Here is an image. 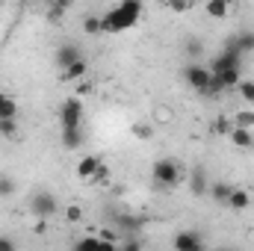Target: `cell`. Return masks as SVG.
I'll return each mask as SVG.
<instances>
[{
    "label": "cell",
    "mask_w": 254,
    "mask_h": 251,
    "mask_svg": "<svg viewBox=\"0 0 254 251\" xmlns=\"http://www.w3.org/2000/svg\"><path fill=\"white\" fill-rule=\"evenodd\" d=\"M107 178H110V169H107V166H101V169L95 172V178H92V181H95V184H104Z\"/></svg>",
    "instance_id": "obj_31"
},
{
    "label": "cell",
    "mask_w": 254,
    "mask_h": 251,
    "mask_svg": "<svg viewBox=\"0 0 254 251\" xmlns=\"http://www.w3.org/2000/svg\"><path fill=\"white\" fill-rule=\"evenodd\" d=\"M184 181V166L172 157H163L151 166V184L157 192H172L175 187H181Z\"/></svg>",
    "instance_id": "obj_3"
},
{
    "label": "cell",
    "mask_w": 254,
    "mask_h": 251,
    "mask_svg": "<svg viewBox=\"0 0 254 251\" xmlns=\"http://www.w3.org/2000/svg\"><path fill=\"white\" fill-rule=\"evenodd\" d=\"M98 240H104V243H119V234H116L113 228H104V231L98 234Z\"/></svg>",
    "instance_id": "obj_29"
},
{
    "label": "cell",
    "mask_w": 254,
    "mask_h": 251,
    "mask_svg": "<svg viewBox=\"0 0 254 251\" xmlns=\"http://www.w3.org/2000/svg\"><path fill=\"white\" fill-rule=\"evenodd\" d=\"M101 166H104V160H101L98 154H86V157H80V163H77V169H74V172H77V178H80V181H92V178H95V172H98Z\"/></svg>",
    "instance_id": "obj_10"
},
{
    "label": "cell",
    "mask_w": 254,
    "mask_h": 251,
    "mask_svg": "<svg viewBox=\"0 0 254 251\" xmlns=\"http://www.w3.org/2000/svg\"><path fill=\"white\" fill-rule=\"evenodd\" d=\"M240 98L246 101V104H254V80H240Z\"/></svg>",
    "instance_id": "obj_22"
},
{
    "label": "cell",
    "mask_w": 254,
    "mask_h": 251,
    "mask_svg": "<svg viewBox=\"0 0 254 251\" xmlns=\"http://www.w3.org/2000/svg\"><path fill=\"white\" fill-rule=\"evenodd\" d=\"M249 207H252V192L246 187H234L231 198H228V210L231 213H246Z\"/></svg>",
    "instance_id": "obj_11"
},
{
    "label": "cell",
    "mask_w": 254,
    "mask_h": 251,
    "mask_svg": "<svg viewBox=\"0 0 254 251\" xmlns=\"http://www.w3.org/2000/svg\"><path fill=\"white\" fill-rule=\"evenodd\" d=\"M122 251H142V243H139L136 237H125V246H122Z\"/></svg>",
    "instance_id": "obj_28"
},
{
    "label": "cell",
    "mask_w": 254,
    "mask_h": 251,
    "mask_svg": "<svg viewBox=\"0 0 254 251\" xmlns=\"http://www.w3.org/2000/svg\"><path fill=\"white\" fill-rule=\"evenodd\" d=\"M139 18H142V3L139 0L116 3L113 9H107L101 15V33H125V30L139 24Z\"/></svg>",
    "instance_id": "obj_1"
},
{
    "label": "cell",
    "mask_w": 254,
    "mask_h": 251,
    "mask_svg": "<svg viewBox=\"0 0 254 251\" xmlns=\"http://www.w3.org/2000/svg\"><path fill=\"white\" fill-rule=\"evenodd\" d=\"M0 136L3 139H15L18 136V122H0Z\"/></svg>",
    "instance_id": "obj_25"
},
{
    "label": "cell",
    "mask_w": 254,
    "mask_h": 251,
    "mask_svg": "<svg viewBox=\"0 0 254 251\" xmlns=\"http://www.w3.org/2000/svg\"><path fill=\"white\" fill-rule=\"evenodd\" d=\"M228 139H231V145H234V148H240V151H252V148H254V133H252V130L234 127Z\"/></svg>",
    "instance_id": "obj_13"
},
{
    "label": "cell",
    "mask_w": 254,
    "mask_h": 251,
    "mask_svg": "<svg viewBox=\"0 0 254 251\" xmlns=\"http://www.w3.org/2000/svg\"><path fill=\"white\" fill-rule=\"evenodd\" d=\"M60 127L63 130H83V101L80 98H68L60 107Z\"/></svg>",
    "instance_id": "obj_5"
},
{
    "label": "cell",
    "mask_w": 254,
    "mask_h": 251,
    "mask_svg": "<svg viewBox=\"0 0 254 251\" xmlns=\"http://www.w3.org/2000/svg\"><path fill=\"white\" fill-rule=\"evenodd\" d=\"M15 189H18L15 178H9V175H0V198H12V195H15Z\"/></svg>",
    "instance_id": "obj_21"
},
{
    "label": "cell",
    "mask_w": 254,
    "mask_h": 251,
    "mask_svg": "<svg viewBox=\"0 0 254 251\" xmlns=\"http://www.w3.org/2000/svg\"><path fill=\"white\" fill-rule=\"evenodd\" d=\"M204 12H207L210 18H216V21H225V18L231 15V3H228V0H207V3H204Z\"/></svg>",
    "instance_id": "obj_15"
},
{
    "label": "cell",
    "mask_w": 254,
    "mask_h": 251,
    "mask_svg": "<svg viewBox=\"0 0 254 251\" xmlns=\"http://www.w3.org/2000/svg\"><path fill=\"white\" fill-rule=\"evenodd\" d=\"M231 192H234V187H231V184H213V187H210L213 201H216V204H225V207H228V198H231Z\"/></svg>",
    "instance_id": "obj_17"
},
{
    "label": "cell",
    "mask_w": 254,
    "mask_h": 251,
    "mask_svg": "<svg viewBox=\"0 0 254 251\" xmlns=\"http://www.w3.org/2000/svg\"><path fill=\"white\" fill-rule=\"evenodd\" d=\"M190 192L195 198H201V195H210V184H207V172H204V166H195L190 172Z\"/></svg>",
    "instance_id": "obj_12"
},
{
    "label": "cell",
    "mask_w": 254,
    "mask_h": 251,
    "mask_svg": "<svg viewBox=\"0 0 254 251\" xmlns=\"http://www.w3.org/2000/svg\"><path fill=\"white\" fill-rule=\"evenodd\" d=\"M0 122H18V101L0 92Z\"/></svg>",
    "instance_id": "obj_14"
},
{
    "label": "cell",
    "mask_w": 254,
    "mask_h": 251,
    "mask_svg": "<svg viewBox=\"0 0 254 251\" xmlns=\"http://www.w3.org/2000/svg\"><path fill=\"white\" fill-rule=\"evenodd\" d=\"M231 130H234V119L219 116V119L213 122V133H216V136H231Z\"/></svg>",
    "instance_id": "obj_20"
},
{
    "label": "cell",
    "mask_w": 254,
    "mask_h": 251,
    "mask_svg": "<svg viewBox=\"0 0 254 251\" xmlns=\"http://www.w3.org/2000/svg\"><path fill=\"white\" fill-rule=\"evenodd\" d=\"M63 145L68 151H77L83 145V130H63Z\"/></svg>",
    "instance_id": "obj_18"
},
{
    "label": "cell",
    "mask_w": 254,
    "mask_h": 251,
    "mask_svg": "<svg viewBox=\"0 0 254 251\" xmlns=\"http://www.w3.org/2000/svg\"><path fill=\"white\" fill-rule=\"evenodd\" d=\"M234 127H243V130H254V113L252 110H240L234 116Z\"/></svg>",
    "instance_id": "obj_19"
},
{
    "label": "cell",
    "mask_w": 254,
    "mask_h": 251,
    "mask_svg": "<svg viewBox=\"0 0 254 251\" xmlns=\"http://www.w3.org/2000/svg\"><path fill=\"white\" fill-rule=\"evenodd\" d=\"M172 249L175 251H207V246H204V237L198 231H178L172 237Z\"/></svg>",
    "instance_id": "obj_7"
},
{
    "label": "cell",
    "mask_w": 254,
    "mask_h": 251,
    "mask_svg": "<svg viewBox=\"0 0 254 251\" xmlns=\"http://www.w3.org/2000/svg\"><path fill=\"white\" fill-rule=\"evenodd\" d=\"M210 74H213V83H219L222 89L240 86V80H243V57L231 54V51H222L210 65Z\"/></svg>",
    "instance_id": "obj_2"
},
{
    "label": "cell",
    "mask_w": 254,
    "mask_h": 251,
    "mask_svg": "<svg viewBox=\"0 0 254 251\" xmlns=\"http://www.w3.org/2000/svg\"><path fill=\"white\" fill-rule=\"evenodd\" d=\"M98 246H101L98 237H80L77 246H74V251H98Z\"/></svg>",
    "instance_id": "obj_23"
},
{
    "label": "cell",
    "mask_w": 254,
    "mask_h": 251,
    "mask_svg": "<svg viewBox=\"0 0 254 251\" xmlns=\"http://www.w3.org/2000/svg\"><path fill=\"white\" fill-rule=\"evenodd\" d=\"M98 251H122V249H119L116 243H104V240H101V246H98Z\"/></svg>",
    "instance_id": "obj_33"
},
{
    "label": "cell",
    "mask_w": 254,
    "mask_h": 251,
    "mask_svg": "<svg viewBox=\"0 0 254 251\" xmlns=\"http://www.w3.org/2000/svg\"><path fill=\"white\" fill-rule=\"evenodd\" d=\"M30 213H33V219H42V222L60 216V201H57V195L48 192V189L33 192V195H30Z\"/></svg>",
    "instance_id": "obj_4"
},
{
    "label": "cell",
    "mask_w": 254,
    "mask_h": 251,
    "mask_svg": "<svg viewBox=\"0 0 254 251\" xmlns=\"http://www.w3.org/2000/svg\"><path fill=\"white\" fill-rule=\"evenodd\" d=\"M65 219H68V222H80V219H83V207H80V204H68V207H65Z\"/></svg>",
    "instance_id": "obj_26"
},
{
    "label": "cell",
    "mask_w": 254,
    "mask_h": 251,
    "mask_svg": "<svg viewBox=\"0 0 254 251\" xmlns=\"http://www.w3.org/2000/svg\"><path fill=\"white\" fill-rule=\"evenodd\" d=\"M83 33L98 36V33H101V15H89V18L83 21Z\"/></svg>",
    "instance_id": "obj_24"
},
{
    "label": "cell",
    "mask_w": 254,
    "mask_h": 251,
    "mask_svg": "<svg viewBox=\"0 0 254 251\" xmlns=\"http://www.w3.org/2000/svg\"><path fill=\"white\" fill-rule=\"evenodd\" d=\"M184 80L190 83L198 95H207V92H210V83H213V74H210V68H204V65L190 63L184 68Z\"/></svg>",
    "instance_id": "obj_6"
},
{
    "label": "cell",
    "mask_w": 254,
    "mask_h": 251,
    "mask_svg": "<svg viewBox=\"0 0 254 251\" xmlns=\"http://www.w3.org/2000/svg\"><path fill=\"white\" fill-rule=\"evenodd\" d=\"M86 71H89V63H86V60L74 63L68 71H63V83H80V80L86 77Z\"/></svg>",
    "instance_id": "obj_16"
},
{
    "label": "cell",
    "mask_w": 254,
    "mask_h": 251,
    "mask_svg": "<svg viewBox=\"0 0 254 251\" xmlns=\"http://www.w3.org/2000/svg\"><path fill=\"white\" fill-rule=\"evenodd\" d=\"M133 133H136L139 139H148V136H151L154 130H151V125H136V127H133Z\"/></svg>",
    "instance_id": "obj_30"
},
{
    "label": "cell",
    "mask_w": 254,
    "mask_h": 251,
    "mask_svg": "<svg viewBox=\"0 0 254 251\" xmlns=\"http://www.w3.org/2000/svg\"><path fill=\"white\" fill-rule=\"evenodd\" d=\"M80 60H83V54H80V48H77V45H71V42L60 45V48H57V54H54V63H57L60 71H68L71 65L80 63Z\"/></svg>",
    "instance_id": "obj_9"
},
{
    "label": "cell",
    "mask_w": 254,
    "mask_h": 251,
    "mask_svg": "<svg viewBox=\"0 0 254 251\" xmlns=\"http://www.w3.org/2000/svg\"><path fill=\"white\" fill-rule=\"evenodd\" d=\"M0 251H18V243L6 234H0Z\"/></svg>",
    "instance_id": "obj_27"
},
{
    "label": "cell",
    "mask_w": 254,
    "mask_h": 251,
    "mask_svg": "<svg viewBox=\"0 0 254 251\" xmlns=\"http://www.w3.org/2000/svg\"><path fill=\"white\" fill-rule=\"evenodd\" d=\"M190 6H192V3H169V9H172V12H187Z\"/></svg>",
    "instance_id": "obj_32"
},
{
    "label": "cell",
    "mask_w": 254,
    "mask_h": 251,
    "mask_svg": "<svg viewBox=\"0 0 254 251\" xmlns=\"http://www.w3.org/2000/svg\"><path fill=\"white\" fill-rule=\"evenodd\" d=\"M222 51H231V54H240V57L254 54V30H240L237 36H231V39L225 42Z\"/></svg>",
    "instance_id": "obj_8"
},
{
    "label": "cell",
    "mask_w": 254,
    "mask_h": 251,
    "mask_svg": "<svg viewBox=\"0 0 254 251\" xmlns=\"http://www.w3.org/2000/svg\"><path fill=\"white\" fill-rule=\"evenodd\" d=\"M89 89H92L89 83H77V95H89Z\"/></svg>",
    "instance_id": "obj_34"
}]
</instances>
